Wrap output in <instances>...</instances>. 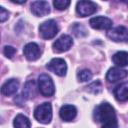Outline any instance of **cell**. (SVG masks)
I'll return each instance as SVG.
<instances>
[{"instance_id": "ac0fdd59", "label": "cell", "mask_w": 128, "mask_h": 128, "mask_svg": "<svg viewBox=\"0 0 128 128\" xmlns=\"http://www.w3.org/2000/svg\"><path fill=\"white\" fill-rule=\"evenodd\" d=\"M13 125H14V128H30L31 127V123L28 117L22 114H18L15 117Z\"/></svg>"}, {"instance_id": "d6986e66", "label": "cell", "mask_w": 128, "mask_h": 128, "mask_svg": "<svg viewBox=\"0 0 128 128\" xmlns=\"http://www.w3.org/2000/svg\"><path fill=\"white\" fill-rule=\"evenodd\" d=\"M71 30L73 32V34L76 37H84L87 35V30L85 29V27L83 25H81L80 23H74L71 26Z\"/></svg>"}, {"instance_id": "9c48e42d", "label": "cell", "mask_w": 128, "mask_h": 128, "mask_svg": "<svg viewBox=\"0 0 128 128\" xmlns=\"http://www.w3.org/2000/svg\"><path fill=\"white\" fill-rule=\"evenodd\" d=\"M89 24L92 28L98 30H109L112 27V20L104 17V16H97L90 19Z\"/></svg>"}, {"instance_id": "7a4b0ae2", "label": "cell", "mask_w": 128, "mask_h": 128, "mask_svg": "<svg viewBox=\"0 0 128 128\" xmlns=\"http://www.w3.org/2000/svg\"><path fill=\"white\" fill-rule=\"evenodd\" d=\"M34 117L38 122H40L42 124L50 123V121L52 119V106H51V104L48 102H45V103L37 106L34 110Z\"/></svg>"}, {"instance_id": "3957f363", "label": "cell", "mask_w": 128, "mask_h": 128, "mask_svg": "<svg viewBox=\"0 0 128 128\" xmlns=\"http://www.w3.org/2000/svg\"><path fill=\"white\" fill-rule=\"evenodd\" d=\"M38 89L40 93L45 97H49L54 94L55 92L54 83L49 75L41 74L38 77Z\"/></svg>"}, {"instance_id": "4fadbf2b", "label": "cell", "mask_w": 128, "mask_h": 128, "mask_svg": "<svg viewBox=\"0 0 128 128\" xmlns=\"http://www.w3.org/2000/svg\"><path fill=\"white\" fill-rule=\"evenodd\" d=\"M76 114H77L76 107L73 106V105H70V104L63 105V106L61 107L60 111H59L60 118H61L63 121H66V122L72 121V120L76 117Z\"/></svg>"}, {"instance_id": "ba28073f", "label": "cell", "mask_w": 128, "mask_h": 128, "mask_svg": "<svg viewBox=\"0 0 128 128\" xmlns=\"http://www.w3.org/2000/svg\"><path fill=\"white\" fill-rule=\"evenodd\" d=\"M107 36L109 39L115 42H126L128 39V30L124 26H118L110 29L107 32Z\"/></svg>"}, {"instance_id": "603a6c76", "label": "cell", "mask_w": 128, "mask_h": 128, "mask_svg": "<svg viewBox=\"0 0 128 128\" xmlns=\"http://www.w3.org/2000/svg\"><path fill=\"white\" fill-rule=\"evenodd\" d=\"M3 52H4V55L7 58H12L16 53V49L14 47H12V46H5Z\"/></svg>"}, {"instance_id": "52a82bcc", "label": "cell", "mask_w": 128, "mask_h": 128, "mask_svg": "<svg viewBox=\"0 0 128 128\" xmlns=\"http://www.w3.org/2000/svg\"><path fill=\"white\" fill-rule=\"evenodd\" d=\"M72 44H73L72 38L69 35L63 34L53 43V50L57 53H62V52L69 50Z\"/></svg>"}, {"instance_id": "2e32d148", "label": "cell", "mask_w": 128, "mask_h": 128, "mask_svg": "<svg viewBox=\"0 0 128 128\" xmlns=\"http://www.w3.org/2000/svg\"><path fill=\"white\" fill-rule=\"evenodd\" d=\"M36 95V83L34 80H29L26 82L23 92H22V97L26 99H31Z\"/></svg>"}, {"instance_id": "30bf717a", "label": "cell", "mask_w": 128, "mask_h": 128, "mask_svg": "<svg viewBox=\"0 0 128 128\" xmlns=\"http://www.w3.org/2000/svg\"><path fill=\"white\" fill-rule=\"evenodd\" d=\"M31 11L37 17H42L50 13V6L47 1H34L31 3Z\"/></svg>"}, {"instance_id": "e0dca14e", "label": "cell", "mask_w": 128, "mask_h": 128, "mask_svg": "<svg viewBox=\"0 0 128 128\" xmlns=\"http://www.w3.org/2000/svg\"><path fill=\"white\" fill-rule=\"evenodd\" d=\"M112 60L117 66L125 67L128 64V54L126 51H119L113 55Z\"/></svg>"}, {"instance_id": "277c9868", "label": "cell", "mask_w": 128, "mask_h": 128, "mask_svg": "<svg viewBox=\"0 0 128 128\" xmlns=\"http://www.w3.org/2000/svg\"><path fill=\"white\" fill-rule=\"evenodd\" d=\"M58 30L59 29H58L57 23L54 20H52V19H49V20L44 21L39 26L40 36L43 39H46V40H49V39L54 38L56 36V34L58 33Z\"/></svg>"}, {"instance_id": "6da1fadb", "label": "cell", "mask_w": 128, "mask_h": 128, "mask_svg": "<svg viewBox=\"0 0 128 128\" xmlns=\"http://www.w3.org/2000/svg\"><path fill=\"white\" fill-rule=\"evenodd\" d=\"M94 119L101 124V128H117L118 122L114 108L105 102L98 105L94 110Z\"/></svg>"}, {"instance_id": "7402d4cb", "label": "cell", "mask_w": 128, "mask_h": 128, "mask_svg": "<svg viewBox=\"0 0 128 128\" xmlns=\"http://www.w3.org/2000/svg\"><path fill=\"white\" fill-rule=\"evenodd\" d=\"M53 5L57 10H65L70 5L69 0H55L53 1Z\"/></svg>"}, {"instance_id": "5bb4252c", "label": "cell", "mask_w": 128, "mask_h": 128, "mask_svg": "<svg viewBox=\"0 0 128 128\" xmlns=\"http://www.w3.org/2000/svg\"><path fill=\"white\" fill-rule=\"evenodd\" d=\"M19 88V82L16 79H9L7 80L1 87V94L4 96H11L17 92Z\"/></svg>"}, {"instance_id": "cb8c5ba5", "label": "cell", "mask_w": 128, "mask_h": 128, "mask_svg": "<svg viewBox=\"0 0 128 128\" xmlns=\"http://www.w3.org/2000/svg\"><path fill=\"white\" fill-rule=\"evenodd\" d=\"M8 17H9V12L5 8L0 6V22L6 21L8 19Z\"/></svg>"}, {"instance_id": "ffe728a7", "label": "cell", "mask_w": 128, "mask_h": 128, "mask_svg": "<svg viewBox=\"0 0 128 128\" xmlns=\"http://www.w3.org/2000/svg\"><path fill=\"white\" fill-rule=\"evenodd\" d=\"M102 90V84L100 81H94L92 83H90L87 87H86V91L92 93V94H98L100 93Z\"/></svg>"}, {"instance_id": "9a60e30c", "label": "cell", "mask_w": 128, "mask_h": 128, "mask_svg": "<svg viewBox=\"0 0 128 128\" xmlns=\"http://www.w3.org/2000/svg\"><path fill=\"white\" fill-rule=\"evenodd\" d=\"M114 96L118 101L121 102H125L128 99V84L127 82H123L120 83L119 85H117L114 90H113Z\"/></svg>"}, {"instance_id": "44dd1931", "label": "cell", "mask_w": 128, "mask_h": 128, "mask_svg": "<svg viewBox=\"0 0 128 128\" xmlns=\"http://www.w3.org/2000/svg\"><path fill=\"white\" fill-rule=\"evenodd\" d=\"M77 78H78V81H80V82H86V81L91 80L92 73L90 70L84 69V70H81L77 73Z\"/></svg>"}, {"instance_id": "8992f818", "label": "cell", "mask_w": 128, "mask_h": 128, "mask_svg": "<svg viewBox=\"0 0 128 128\" xmlns=\"http://www.w3.org/2000/svg\"><path fill=\"white\" fill-rule=\"evenodd\" d=\"M46 68L58 76H65L67 71V65L61 58H53L47 65Z\"/></svg>"}, {"instance_id": "7c38bea8", "label": "cell", "mask_w": 128, "mask_h": 128, "mask_svg": "<svg viewBox=\"0 0 128 128\" xmlns=\"http://www.w3.org/2000/svg\"><path fill=\"white\" fill-rule=\"evenodd\" d=\"M126 76H127V70L118 67H112L108 70L106 74V80L110 83H114L125 78Z\"/></svg>"}, {"instance_id": "8fae6325", "label": "cell", "mask_w": 128, "mask_h": 128, "mask_svg": "<svg viewBox=\"0 0 128 128\" xmlns=\"http://www.w3.org/2000/svg\"><path fill=\"white\" fill-rule=\"evenodd\" d=\"M23 54L24 56L30 60V61H35L37 60L40 55H41V50H40V47L34 43V42H31V43H28L24 46L23 48Z\"/></svg>"}, {"instance_id": "5b68a950", "label": "cell", "mask_w": 128, "mask_h": 128, "mask_svg": "<svg viewBox=\"0 0 128 128\" xmlns=\"http://www.w3.org/2000/svg\"><path fill=\"white\" fill-rule=\"evenodd\" d=\"M97 5L92 1H79L76 4V12L81 17L92 15L96 12Z\"/></svg>"}]
</instances>
